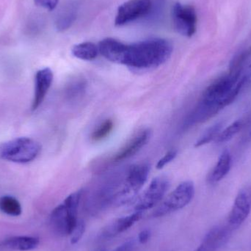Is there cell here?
I'll list each match as a JSON object with an SVG mask.
<instances>
[{"mask_svg": "<svg viewBox=\"0 0 251 251\" xmlns=\"http://www.w3.org/2000/svg\"><path fill=\"white\" fill-rule=\"evenodd\" d=\"M100 53L109 61L134 70H149L168 61L173 52L172 44L162 38H150L126 44L107 38L99 44Z\"/></svg>", "mask_w": 251, "mask_h": 251, "instance_id": "obj_1", "label": "cell"}, {"mask_svg": "<svg viewBox=\"0 0 251 251\" xmlns=\"http://www.w3.org/2000/svg\"><path fill=\"white\" fill-rule=\"evenodd\" d=\"M82 190L69 195L61 204L54 208L50 215V224L52 231L61 237L71 235L78 220V208Z\"/></svg>", "mask_w": 251, "mask_h": 251, "instance_id": "obj_2", "label": "cell"}, {"mask_svg": "<svg viewBox=\"0 0 251 251\" xmlns=\"http://www.w3.org/2000/svg\"><path fill=\"white\" fill-rule=\"evenodd\" d=\"M41 150V145L33 139L17 137L0 146V158L15 163H28L36 159Z\"/></svg>", "mask_w": 251, "mask_h": 251, "instance_id": "obj_3", "label": "cell"}, {"mask_svg": "<svg viewBox=\"0 0 251 251\" xmlns=\"http://www.w3.org/2000/svg\"><path fill=\"white\" fill-rule=\"evenodd\" d=\"M195 195L194 183L185 181L178 184L153 212L155 218L165 216L185 207L193 200Z\"/></svg>", "mask_w": 251, "mask_h": 251, "instance_id": "obj_4", "label": "cell"}, {"mask_svg": "<svg viewBox=\"0 0 251 251\" xmlns=\"http://www.w3.org/2000/svg\"><path fill=\"white\" fill-rule=\"evenodd\" d=\"M169 187V180L167 177L160 176L153 178L135 205V211L143 212L159 204Z\"/></svg>", "mask_w": 251, "mask_h": 251, "instance_id": "obj_5", "label": "cell"}, {"mask_svg": "<svg viewBox=\"0 0 251 251\" xmlns=\"http://www.w3.org/2000/svg\"><path fill=\"white\" fill-rule=\"evenodd\" d=\"M172 15L174 28L177 32L189 38L196 33L197 15L193 6L176 3Z\"/></svg>", "mask_w": 251, "mask_h": 251, "instance_id": "obj_6", "label": "cell"}, {"mask_svg": "<svg viewBox=\"0 0 251 251\" xmlns=\"http://www.w3.org/2000/svg\"><path fill=\"white\" fill-rule=\"evenodd\" d=\"M151 166L149 163H140L130 168L122 189V197L126 200L134 197L143 187L150 174Z\"/></svg>", "mask_w": 251, "mask_h": 251, "instance_id": "obj_7", "label": "cell"}, {"mask_svg": "<svg viewBox=\"0 0 251 251\" xmlns=\"http://www.w3.org/2000/svg\"><path fill=\"white\" fill-rule=\"evenodd\" d=\"M251 211V185L246 186L239 191L227 224L234 229L238 228L250 215Z\"/></svg>", "mask_w": 251, "mask_h": 251, "instance_id": "obj_8", "label": "cell"}, {"mask_svg": "<svg viewBox=\"0 0 251 251\" xmlns=\"http://www.w3.org/2000/svg\"><path fill=\"white\" fill-rule=\"evenodd\" d=\"M151 8V0H128L118 9L115 24L122 26L146 16Z\"/></svg>", "mask_w": 251, "mask_h": 251, "instance_id": "obj_9", "label": "cell"}, {"mask_svg": "<svg viewBox=\"0 0 251 251\" xmlns=\"http://www.w3.org/2000/svg\"><path fill=\"white\" fill-rule=\"evenodd\" d=\"M233 228L228 225H218L205 236L202 243L194 251H218L229 240Z\"/></svg>", "mask_w": 251, "mask_h": 251, "instance_id": "obj_10", "label": "cell"}, {"mask_svg": "<svg viewBox=\"0 0 251 251\" xmlns=\"http://www.w3.org/2000/svg\"><path fill=\"white\" fill-rule=\"evenodd\" d=\"M54 75L50 68L37 72L35 76V89L32 102V110L35 111L42 104L52 84Z\"/></svg>", "mask_w": 251, "mask_h": 251, "instance_id": "obj_11", "label": "cell"}, {"mask_svg": "<svg viewBox=\"0 0 251 251\" xmlns=\"http://www.w3.org/2000/svg\"><path fill=\"white\" fill-rule=\"evenodd\" d=\"M151 131L149 128L142 130L131 139L113 156L114 162H122L138 153L150 140Z\"/></svg>", "mask_w": 251, "mask_h": 251, "instance_id": "obj_12", "label": "cell"}, {"mask_svg": "<svg viewBox=\"0 0 251 251\" xmlns=\"http://www.w3.org/2000/svg\"><path fill=\"white\" fill-rule=\"evenodd\" d=\"M143 217V212L135 211L131 215L122 217L112 223L104 230L103 235L107 237H114L129 229L136 223L138 222Z\"/></svg>", "mask_w": 251, "mask_h": 251, "instance_id": "obj_13", "label": "cell"}, {"mask_svg": "<svg viewBox=\"0 0 251 251\" xmlns=\"http://www.w3.org/2000/svg\"><path fill=\"white\" fill-rule=\"evenodd\" d=\"M39 240L36 237L18 236L10 237L0 244V249L6 251H29L36 249Z\"/></svg>", "mask_w": 251, "mask_h": 251, "instance_id": "obj_14", "label": "cell"}, {"mask_svg": "<svg viewBox=\"0 0 251 251\" xmlns=\"http://www.w3.org/2000/svg\"><path fill=\"white\" fill-rule=\"evenodd\" d=\"M231 165H232V157H231V152L228 149H225L220 155L216 165L211 172L210 176L208 178L209 182L211 184H215L224 179L229 173Z\"/></svg>", "mask_w": 251, "mask_h": 251, "instance_id": "obj_15", "label": "cell"}, {"mask_svg": "<svg viewBox=\"0 0 251 251\" xmlns=\"http://www.w3.org/2000/svg\"><path fill=\"white\" fill-rule=\"evenodd\" d=\"M72 54L79 60L91 61L98 57L99 47L92 42H84L75 45L72 50Z\"/></svg>", "mask_w": 251, "mask_h": 251, "instance_id": "obj_16", "label": "cell"}, {"mask_svg": "<svg viewBox=\"0 0 251 251\" xmlns=\"http://www.w3.org/2000/svg\"><path fill=\"white\" fill-rule=\"evenodd\" d=\"M76 16H77V9L76 6L70 4L66 7L60 13V16L57 17L56 21V28L57 31L63 32L69 29L76 20Z\"/></svg>", "mask_w": 251, "mask_h": 251, "instance_id": "obj_17", "label": "cell"}, {"mask_svg": "<svg viewBox=\"0 0 251 251\" xmlns=\"http://www.w3.org/2000/svg\"><path fill=\"white\" fill-rule=\"evenodd\" d=\"M22 206L16 198L4 196L0 198V212L10 216L18 217L22 214Z\"/></svg>", "mask_w": 251, "mask_h": 251, "instance_id": "obj_18", "label": "cell"}, {"mask_svg": "<svg viewBox=\"0 0 251 251\" xmlns=\"http://www.w3.org/2000/svg\"><path fill=\"white\" fill-rule=\"evenodd\" d=\"M244 126V122L243 120H237L233 122L231 125L224 128L218 134L215 141L218 143H226L235 137Z\"/></svg>", "mask_w": 251, "mask_h": 251, "instance_id": "obj_19", "label": "cell"}, {"mask_svg": "<svg viewBox=\"0 0 251 251\" xmlns=\"http://www.w3.org/2000/svg\"><path fill=\"white\" fill-rule=\"evenodd\" d=\"M223 122H218L206 130L202 134L201 137L196 142L194 146L196 148L201 147L204 145L208 144L210 142L215 140L218 134L222 131Z\"/></svg>", "mask_w": 251, "mask_h": 251, "instance_id": "obj_20", "label": "cell"}, {"mask_svg": "<svg viewBox=\"0 0 251 251\" xmlns=\"http://www.w3.org/2000/svg\"><path fill=\"white\" fill-rule=\"evenodd\" d=\"M114 128V122L111 119H107L103 122L91 134V139L95 142L101 141L105 139Z\"/></svg>", "mask_w": 251, "mask_h": 251, "instance_id": "obj_21", "label": "cell"}, {"mask_svg": "<svg viewBox=\"0 0 251 251\" xmlns=\"http://www.w3.org/2000/svg\"><path fill=\"white\" fill-rule=\"evenodd\" d=\"M85 231V224L83 221H78L75 229L71 234V243L72 244H76L83 237Z\"/></svg>", "mask_w": 251, "mask_h": 251, "instance_id": "obj_22", "label": "cell"}, {"mask_svg": "<svg viewBox=\"0 0 251 251\" xmlns=\"http://www.w3.org/2000/svg\"><path fill=\"white\" fill-rule=\"evenodd\" d=\"M177 153H178V151H177L176 150L169 151L168 153L164 155L163 157L161 158V159L158 161L157 164H156V168H157L158 170L162 169L165 165H168L170 162L174 160V159L176 157Z\"/></svg>", "mask_w": 251, "mask_h": 251, "instance_id": "obj_23", "label": "cell"}, {"mask_svg": "<svg viewBox=\"0 0 251 251\" xmlns=\"http://www.w3.org/2000/svg\"><path fill=\"white\" fill-rule=\"evenodd\" d=\"M35 4L49 10H53L58 4V0H34Z\"/></svg>", "mask_w": 251, "mask_h": 251, "instance_id": "obj_24", "label": "cell"}, {"mask_svg": "<svg viewBox=\"0 0 251 251\" xmlns=\"http://www.w3.org/2000/svg\"><path fill=\"white\" fill-rule=\"evenodd\" d=\"M243 82H244L245 87L246 85H251V64L247 66L246 69H244L241 76Z\"/></svg>", "mask_w": 251, "mask_h": 251, "instance_id": "obj_25", "label": "cell"}, {"mask_svg": "<svg viewBox=\"0 0 251 251\" xmlns=\"http://www.w3.org/2000/svg\"><path fill=\"white\" fill-rule=\"evenodd\" d=\"M151 237V231L149 230L146 229L140 232L138 235V241L141 244H145L149 241Z\"/></svg>", "mask_w": 251, "mask_h": 251, "instance_id": "obj_26", "label": "cell"}, {"mask_svg": "<svg viewBox=\"0 0 251 251\" xmlns=\"http://www.w3.org/2000/svg\"><path fill=\"white\" fill-rule=\"evenodd\" d=\"M134 246V242L132 240H128V241L126 242L122 246H119V248L113 251H132Z\"/></svg>", "mask_w": 251, "mask_h": 251, "instance_id": "obj_27", "label": "cell"}, {"mask_svg": "<svg viewBox=\"0 0 251 251\" xmlns=\"http://www.w3.org/2000/svg\"><path fill=\"white\" fill-rule=\"evenodd\" d=\"M249 138H250L251 140V127L250 131H249Z\"/></svg>", "mask_w": 251, "mask_h": 251, "instance_id": "obj_28", "label": "cell"}]
</instances>
